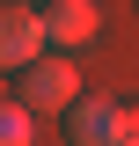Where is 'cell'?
I'll use <instances>...</instances> for the list:
<instances>
[{
    "label": "cell",
    "instance_id": "obj_1",
    "mask_svg": "<svg viewBox=\"0 0 139 146\" xmlns=\"http://www.w3.org/2000/svg\"><path fill=\"white\" fill-rule=\"evenodd\" d=\"M15 102L29 110V117H66L73 102H81V66H73L66 51H44L37 66H22V88Z\"/></svg>",
    "mask_w": 139,
    "mask_h": 146
},
{
    "label": "cell",
    "instance_id": "obj_2",
    "mask_svg": "<svg viewBox=\"0 0 139 146\" xmlns=\"http://www.w3.org/2000/svg\"><path fill=\"white\" fill-rule=\"evenodd\" d=\"M44 7H22V0H0V73H22L44 58Z\"/></svg>",
    "mask_w": 139,
    "mask_h": 146
},
{
    "label": "cell",
    "instance_id": "obj_3",
    "mask_svg": "<svg viewBox=\"0 0 139 146\" xmlns=\"http://www.w3.org/2000/svg\"><path fill=\"white\" fill-rule=\"evenodd\" d=\"M95 29H103V7L95 0H44V36H51V51H88L95 44Z\"/></svg>",
    "mask_w": 139,
    "mask_h": 146
},
{
    "label": "cell",
    "instance_id": "obj_4",
    "mask_svg": "<svg viewBox=\"0 0 139 146\" xmlns=\"http://www.w3.org/2000/svg\"><path fill=\"white\" fill-rule=\"evenodd\" d=\"M117 110H124V95H81L66 110V139L73 146H117Z\"/></svg>",
    "mask_w": 139,
    "mask_h": 146
},
{
    "label": "cell",
    "instance_id": "obj_5",
    "mask_svg": "<svg viewBox=\"0 0 139 146\" xmlns=\"http://www.w3.org/2000/svg\"><path fill=\"white\" fill-rule=\"evenodd\" d=\"M37 139V117L15 102V95H0V146H29Z\"/></svg>",
    "mask_w": 139,
    "mask_h": 146
},
{
    "label": "cell",
    "instance_id": "obj_6",
    "mask_svg": "<svg viewBox=\"0 0 139 146\" xmlns=\"http://www.w3.org/2000/svg\"><path fill=\"white\" fill-rule=\"evenodd\" d=\"M117 146H139V102L117 110Z\"/></svg>",
    "mask_w": 139,
    "mask_h": 146
},
{
    "label": "cell",
    "instance_id": "obj_7",
    "mask_svg": "<svg viewBox=\"0 0 139 146\" xmlns=\"http://www.w3.org/2000/svg\"><path fill=\"white\" fill-rule=\"evenodd\" d=\"M22 7H37V0H22Z\"/></svg>",
    "mask_w": 139,
    "mask_h": 146
}]
</instances>
